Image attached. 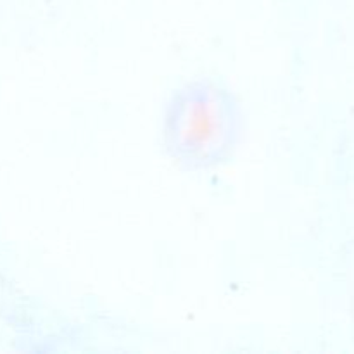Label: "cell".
<instances>
[{"instance_id":"obj_1","label":"cell","mask_w":354,"mask_h":354,"mask_svg":"<svg viewBox=\"0 0 354 354\" xmlns=\"http://www.w3.org/2000/svg\"><path fill=\"white\" fill-rule=\"evenodd\" d=\"M244 131L237 97L211 78L187 82L165 111L162 144L169 158L187 171L223 165L234 156Z\"/></svg>"}]
</instances>
